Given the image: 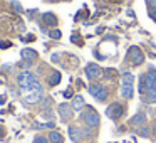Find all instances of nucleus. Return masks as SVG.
Listing matches in <instances>:
<instances>
[{
	"instance_id": "obj_26",
	"label": "nucleus",
	"mask_w": 156,
	"mask_h": 143,
	"mask_svg": "<svg viewBox=\"0 0 156 143\" xmlns=\"http://www.w3.org/2000/svg\"><path fill=\"white\" fill-rule=\"evenodd\" d=\"M12 7H14L15 10L19 12V14H22V7H20V5H19V2H12Z\"/></svg>"
},
{
	"instance_id": "obj_28",
	"label": "nucleus",
	"mask_w": 156,
	"mask_h": 143,
	"mask_svg": "<svg viewBox=\"0 0 156 143\" xmlns=\"http://www.w3.org/2000/svg\"><path fill=\"white\" fill-rule=\"evenodd\" d=\"M148 4H149V7H154V5H156V0H148Z\"/></svg>"
},
{
	"instance_id": "obj_20",
	"label": "nucleus",
	"mask_w": 156,
	"mask_h": 143,
	"mask_svg": "<svg viewBox=\"0 0 156 143\" xmlns=\"http://www.w3.org/2000/svg\"><path fill=\"white\" fill-rule=\"evenodd\" d=\"M102 88H104L102 84H99V82H94V84H89V88H87V89H89V93H91L92 96H96V94H98V93L101 91Z\"/></svg>"
},
{
	"instance_id": "obj_24",
	"label": "nucleus",
	"mask_w": 156,
	"mask_h": 143,
	"mask_svg": "<svg viewBox=\"0 0 156 143\" xmlns=\"http://www.w3.org/2000/svg\"><path fill=\"white\" fill-rule=\"evenodd\" d=\"M32 64H34V61H27V59H22V62H20V68L25 71V69L32 68Z\"/></svg>"
},
{
	"instance_id": "obj_31",
	"label": "nucleus",
	"mask_w": 156,
	"mask_h": 143,
	"mask_svg": "<svg viewBox=\"0 0 156 143\" xmlns=\"http://www.w3.org/2000/svg\"><path fill=\"white\" fill-rule=\"evenodd\" d=\"M64 96H66V98H71V96H72V93H71V91H69V89H67V91L64 93Z\"/></svg>"
},
{
	"instance_id": "obj_29",
	"label": "nucleus",
	"mask_w": 156,
	"mask_h": 143,
	"mask_svg": "<svg viewBox=\"0 0 156 143\" xmlns=\"http://www.w3.org/2000/svg\"><path fill=\"white\" fill-rule=\"evenodd\" d=\"M151 19H153V20H154V22H156V9H154V10L151 12Z\"/></svg>"
},
{
	"instance_id": "obj_22",
	"label": "nucleus",
	"mask_w": 156,
	"mask_h": 143,
	"mask_svg": "<svg viewBox=\"0 0 156 143\" xmlns=\"http://www.w3.org/2000/svg\"><path fill=\"white\" fill-rule=\"evenodd\" d=\"M138 135H139V136H144V138H148V136H149V130H148V126H144V125L139 126V128H138Z\"/></svg>"
},
{
	"instance_id": "obj_15",
	"label": "nucleus",
	"mask_w": 156,
	"mask_h": 143,
	"mask_svg": "<svg viewBox=\"0 0 156 143\" xmlns=\"http://www.w3.org/2000/svg\"><path fill=\"white\" fill-rule=\"evenodd\" d=\"M61 78H62V76H61V72H59V71H52L51 76H49V84H51V86H57L59 82H61Z\"/></svg>"
},
{
	"instance_id": "obj_2",
	"label": "nucleus",
	"mask_w": 156,
	"mask_h": 143,
	"mask_svg": "<svg viewBox=\"0 0 156 143\" xmlns=\"http://www.w3.org/2000/svg\"><path fill=\"white\" fill-rule=\"evenodd\" d=\"M82 119H84V123L89 126V128H96V126H99V121H101V118H99L98 111H96L94 108H87L84 113H82Z\"/></svg>"
},
{
	"instance_id": "obj_10",
	"label": "nucleus",
	"mask_w": 156,
	"mask_h": 143,
	"mask_svg": "<svg viewBox=\"0 0 156 143\" xmlns=\"http://www.w3.org/2000/svg\"><path fill=\"white\" fill-rule=\"evenodd\" d=\"M84 106H86L84 98H82L81 94L74 96V99H72V109H74V111H81V109L84 108Z\"/></svg>"
},
{
	"instance_id": "obj_21",
	"label": "nucleus",
	"mask_w": 156,
	"mask_h": 143,
	"mask_svg": "<svg viewBox=\"0 0 156 143\" xmlns=\"http://www.w3.org/2000/svg\"><path fill=\"white\" fill-rule=\"evenodd\" d=\"M49 37H51V39H61L62 37V32L59 31V29H52V31H49Z\"/></svg>"
},
{
	"instance_id": "obj_6",
	"label": "nucleus",
	"mask_w": 156,
	"mask_h": 143,
	"mask_svg": "<svg viewBox=\"0 0 156 143\" xmlns=\"http://www.w3.org/2000/svg\"><path fill=\"white\" fill-rule=\"evenodd\" d=\"M59 116L62 118V121H69V119L74 116V109H72V105L62 103V105L59 106Z\"/></svg>"
},
{
	"instance_id": "obj_4",
	"label": "nucleus",
	"mask_w": 156,
	"mask_h": 143,
	"mask_svg": "<svg viewBox=\"0 0 156 143\" xmlns=\"http://www.w3.org/2000/svg\"><path fill=\"white\" fill-rule=\"evenodd\" d=\"M42 94H44V91H42V88L39 86V88L29 91V94H25L24 98H22V101L27 103V105H37V103L42 99Z\"/></svg>"
},
{
	"instance_id": "obj_11",
	"label": "nucleus",
	"mask_w": 156,
	"mask_h": 143,
	"mask_svg": "<svg viewBox=\"0 0 156 143\" xmlns=\"http://www.w3.org/2000/svg\"><path fill=\"white\" fill-rule=\"evenodd\" d=\"M22 59H27V61H35V57H37V51H34V49H22Z\"/></svg>"
},
{
	"instance_id": "obj_25",
	"label": "nucleus",
	"mask_w": 156,
	"mask_h": 143,
	"mask_svg": "<svg viewBox=\"0 0 156 143\" xmlns=\"http://www.w3.org/2000/svg\"><path fill=\"white\" fill-rule=\"evenodd\" d=\"M32 143H51V141H49V138L39 135V136H35V138H34V141H32Z\"/></svg>"
},
{
	"instance_id": "obj_23",
	"label": "nucleus",
	"mask_w": 156,
	"mask_h": 143,
	"mask_svg": "<svg viewBox=\"0 0 156 143\" xmlns=\"http://www.w3.org/2000/svg\"><path fill=\"white\" fill-rule=\"evenodd\" d=\"M54 123H39V125H35V128H37V130H44V128H54Z\"/></svg>"
},
{
	"instance_id": "obj_30",
	"label": "nucleus",
	"mask_w": 156,
	"mask_h": 143,
	"mask_svg": "<svg viewBox=\"0 0 156 143\" xmlns=\"http://www.w3.org/2000/svg\"><path fill=\"white\" fill-rule=\"evenodd\" d=\"M57 61H59V56L54 54V56H52V62H57Z\"/></svg>"
},
{
	"instance_id": "obj_13",
	"label": "nucleus",
	"mask_w": 156,
	"mask_h": 143,
	"mask_svg": "<svg viewBox=\"0 0 156 143\" xmlns=\"http://www.w3.org/2000/svg\"><path fill=\"white\" fill-rule=\"evenodd\" d=\"M133 82H134V76H133L129 71H124V72H122L121 86H133Z\"/></svg>"
},
{
	"instance_id": "obj_18",
	"label": "nucleus",
	"mask_w": 156,
	"mask_h": 143,
	"mask_svg": "<svg viewBox=\"0 0 156 143\" xmlns=\"http://www.w3.org/2000/svg\"><path fill=\"white\" fill-rule=\"evenodd\" d=\"M49 141H51V143H62V141H64V138H62L61 133L51 131V133H49Z\"/></svg>"
},
{
	"instance_id": "obj_32",
	"label": "nucleus",
	"mask_w": 156,
	"mask_h": 143,
	"mask_svg": "<svg viewBox=\"0 0 156 143\" xmlns=\"http://www.w3.org/2000/svg\"><path fill=\"white\" fill-rule=\"evenodd\" d=\"M5 103V96H0V105H4Z\"/></svg>"
},
{
	"instance_id": "obj_14",
	"label": "nucleus",
	"mask_w": 156,
	"mask_h": 143,
	"mask_svg": "<svg viewBox=\"0 0 156 143\" xmlns=\"http://www.w3.org/2000/svg\"><path fill=\"white\" fill-rule=\"evenodd\" d=\"M144 121H146V115H144V113H138V115H134L131 118V125H134V126H143V125H144Z\"/></svg>"
},
{
	"instance_id": "obj_8",
	"label": "nucleus",
	"mask_w": 156,
	"mask_h": 143,
	"mask_svg": "<svg viewBox=\"0 0 156 143\" xmlns=\"http://www.w3.org/2000/svg\"><path fill=\"white\" fill-rule=\"evenodd\" d=\"M144 86H146V91L151 88H156V71L151 69L144 74Z\"/></svg>"
},
{
	"instance_id": "obj_16",
	"label": "nucleus",
	"mask_w": 156,
	"mask_h": 143,
	"mask_svg": "<svg viewBox=\"0 0 156 143\" xmlns=\"http://www.w3.org/2000/svg\"><path fill=\"white\" fill-rule=\"evenodd\" d=\"M144 99L146 103H156V88H151L144 93Z\"/></svg>"
},
{
	"instance_id": "obj_9",
	"label": "nucleus",
	"mask_w": 156,
	"mask_h": 143,
	"mask_svg": "<svg viewBox=\"0 0 156 143\" xmlns=\"http://www.w3.org/2000/svg\"><path fill=\"white\" fill-rule=\"evenodd\" d=\"M69 136H71L72 141H81L82 138H84V135H82V130L77 128V126H69Z\"/></svg>"
},
{
	"instance_id": "obj_5",
	"label": "nucleus",
	"mask_w": 156,
	"mask_h": 143,
	"mask_svg": "<svg viewBox=\"0 0 156 143\" xmlns=\"http://www.w3.org/2000/svg\"><path fill=\"white\" fill-rule=\"evenodd\" d=\"M122 113H124V108H122V105H119V103H112V105L108 106V109H106V115L111 119H119L122 116Z\"/></svg>"
},
{
	"instance_id": "obj_12",
	"label": "nucleus",
	"mask_w": 156,
	"mask_h": 143,
	"mask_svg": "<svg viewBox=\"0 0 156 143\" xmlns=\"http://www.w3.org/2000/svg\"><path fill=\"white\" fill-rule=\"evenodd\" d=\"M42 20H44L49 27H54L55 29V25H57V17H55L54 14H49V12L42 15Z\"/></svg>"
},
{
	"instance_id": "obj_17",
	"label": "nucleus",
	"mask_w": 156,
	"mask_h": 143,
	"mask_svg": "<svg viewBox=\"0 0 156 143\" xmlns=\"http://www.w3.org/2000/svg\"><path fill=\"white\" fill-rule=\"evenodd\" d=\"M133 94H134V89L133 86H121V96L124 99H131Z\"/></svg>"
},
{
	"instance_id": "obj_27",
	"label": "nucleus",
	"mask_w": 156,
	"mask_h": 143,
	"mask_svg": "<svg viewBox=\"0 0 156 143\" xmlns=\"http://www.w3.org/2000/svg\"><path fill=\"white\" fill-rule=\"evenodd\" d=\"M0 47H2V49H7V47H10V42H0Z\"/></svg>"
},
{
	"instance_id": "obj_34",
	"label": "nucleus",
	"mask_w": 156,
	"mask_h": 143,
	"mask_svg": "<svg viewBox=\"0 0 156 143\" xmlns=\"http://www.w3.org/2000/svg\"><path fill=\"white\" fill-rule=\"evenodd\" d=\"M154 113H156V109H154Z\"/></svg>"
},
{
	"instance_id": "obj_7",
	"label": "nucleus",
	"mask_w": 156,
	"mask_h": 143,
	"mask_svg": "<svg viewBox=\"0 0 156 143\" xmlns=\"http://www.w3.org/2000/svg\"><path fill=\"white\" fill-rule=\"evenodd\" d=\"M86 76H87V79H98L99 76H101V68H99L96 62H91V64L86 66Z\"/></svg>"
},
{
	"instance_id": "obj_19",
	"label": "nucleus",
	"mask_w": 156,
	"mask_h": 143,
	"mask_svg": "<svg viewBox=\"0 0 156 143\" xmlns=\"http://www.w3.org/2000/svg\"><path fill=\"white\" fill-rule=\"evenodd\" d=\"M108 96H109V91H108V88H102L101 91H99L98 94L94 96V98L98 99V101H101V103H102V101H106V99H108Z\"/></svg>"
},
{
	"instance_id": "obj_1",
	"label": "nucleus",
	"mask_w": 156,
	"mask_h": 143,
	"mask_svg": "<svg viewBox=\"0 0 156 143\" xmlns=\"http://www.w3.org/2000/svg\"><path fill=\"white\" fill-rule=\"evenodd\" d=\"M17 84L22 91H32V89L39 88V79L34 72L30 71H22L17 76Z\"/></svg>"
},
{
	"instance_id": "obj_33",
	"label": "nucleus",
	"mask_w": 156,
	"mask_h": 143,
	"mask_svg": "<svg viewBox=\"0 0 156 143\" xmlns=\"http://www.w3.org/2000/svg\"><path fill=\"white\" fill-rule=\"evenodd\" d=\"M153 135L156 136V121H154V125H153Z\"/></svg>"
},
{
	"instance_id": "obj_3",
	"label": "nucleus",
	"mask_w": 156,
	"mask_h": 143,
	"mask_svg": "<svg viewBox=\"0 0 156 143\" xmlns=\"http://www.w3.org/2000/svg\"><path fill=\"white\" fill-rule=\"evenodd\" d=\"M128 57L131 59V62L134 66H141L143 61H144V54H143V51L138 46H131V47L128 49Z\"/></svg>"
}]
</instances>
